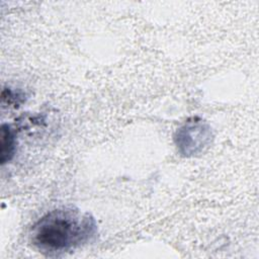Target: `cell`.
<instances>
[{
    "mask_svg": "<svg viewBox=\"0 0 259 259\" xmlns=\"http://www.w3.org/2000/svg\"><path fill=\"white\" fill-rule=\"evenodd\" d=\"M96 234L97 224L91 214L64 206L42 215L32 226L29 238L39 252L58 254L87 244Z\"/></svg>",
    "mask_w": 259,
    "mask_h": 259,
    "instance_id": "1",
    "label": "cell"
},
{
    "mask_svg": "<svg viewBox=\"0 0 259 259\" xmlns=\"http://www.w3.org/2000/svg\"><path fill=\"white\" fill-rule=\"evenodd\" d=\"M212 132L209 124L199 117L187 119L174 135L179 153L185 157L203 153L211 144Z\"/></svg>",
    "mask_w": 259,
    "mask_h": 259,
    "instance_id": "2",
    "label": "cell"
},
{
    "mask_svg": "<svg viewBox=\"0 0 259 259\" xmlns=\"http://www.w3.org/2000/svg\"><path fill=\"white\" fill-rule=\"evenodd\" d=\"M0 140V161L3 165L11 161L16 149L15 134L9 124L3 123L1 125Z\"/></svg>",
    "mask_w": 259,
    "mask_h": 259,
    "instance_id": "3",
    "label": "cell"
}]
</instances>
